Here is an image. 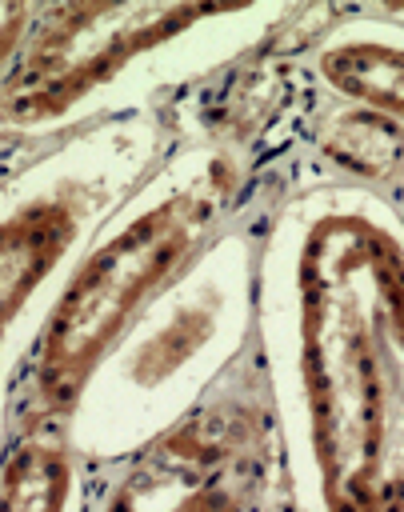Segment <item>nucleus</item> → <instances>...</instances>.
<instances>
[{
	"label": "nucleus",
	"mask_w": 404,
	"mask_h": 512,
	"mask_svg": "<svg viewBox=\"0 0 404 512\" xmlns=\"http://www.w3.org/2000/svg\"><path fill=\"white\" fill-rule=\"evenodd\" d=\"M300 376L328 512H404L392 456L404 348V244L360 212L320 216L300 248Z\"/></svg>",
	"instance_id": "1"
},
{
	"label": "nucleus",
	"mask_w": 404,
	"mask_h": 512,
	"mask_svg": "<svg viewBox=\"0 0 404 512\" xmlns=\"http://www.w3.org/2000/svg\"><path fill=\"white\" fill-rule=\"evenodd\" d=\"M216 200L208 192H180L136 216L104 240L64 288L48 316L36 360V392L48 408H68L104 360L140 304L164 288L208 232Z\"/></svg>",
	"instance_id": "2"
},
{
	"label": "nucleus",
	"mask_w": 404,
	"mask_h": 512,
	"mask_svg": "<svg viewBox=\"0 0 404 512\" xmlns=\"http://www.w3.org/2000/svg\"><path fill=\"white\" fill-rule=\"evenodd\" d=\"M68 460L52 444H24L4 460L0 512H64L68 504Z\"/></svg>",
	"instance_id": "7"
},
{
	"label": "nucleus",
	"mask_w": 404,
	"mask_h": 512,
	"mask_svg": "<svg viewBox=\"0 0 404 512\" xmlns=\"http://www.w3.org/2000/svg\"><path fill=\"white\" fill-rule=\"evenodd\" d=\"M108 504L128 512H244L240 496L216 480L208 464L200 468L192 452H176L172 472H148V480L132 476Z\"/></svg>",
	"instance_id": "5"
},
{
	"label": "nucleus",
	"mask_w": 404,
	"mask_h": 512,
	"mask_svg": "<svg viewBox=\"0 0 404 512\" xmlns=\"http://www.w3.org/2000/svg\"><path fill=\"white\" fill-rule=\"evenodd\" d=\"M328 152L360 172V176H388L400 156H404V132L392 116H376V112H352L336 124L332 140H328Z\"/></svg>",
	"instance_id": "8"
},
{
	"label": "nucleus",
	"mask_w": 404,
	"mask_h": 512,
	"mask_svg": "<svg viewBox=\"0 0 404 512\" xmlns=\"http://www.w3.org/2000/svg\"><path fill=\"white\" fill-rule=\"evenodd\" d=\"M76 236V212L68 200H32L0 220V340L32 288L56 268Z\"/></svg>",
	"instance_id": "4"
},
{
	"label": "nucleus",
	"mask_w": 404,
	"mask_h": 512,
	"mask_svg": "<svg viewBox=\"0 0 404 512\" xmlns=\"http://www.w3.org/2000/svg\"><path fill=\"white\" fill-rule=\"evenodd\" d=\"M212 4H68L56 8L0 84V116L48 120L108 80L136 52L212 16Z\"/></svg>",
	"instance_id": "3"
},
{
	"label": "nucleus",
	"mask_w": 404,
	"mask_h": 512,
	"mask_svg": "<svg viewBox=\"0 0 404 512\" xmlns=\"http://www.w3.org/2000/svg\"><path fill=\"white\" fill-rule=\"evenodd\" d=\"M320 68L344 96H356L368 108L404 120V48L380 40H352L324 52Z\"/></svg>",
	"instance_id": "6"
},
{
	"label": "nucleus",
	"mask_w": 404,
	"mask_h": 512,
	"mask_svg": "<svg viewBox=\"0 0 404 512\" xmlns=\"http://www.w3.org/2000/svg\"><path fill=\"white\" fill-rule=\"evenodd\" d=\"M24 24H28V8L24 4H0V64L16 52Z\"/></svg>",
	"instance_id": "9"
}]
</instances>
